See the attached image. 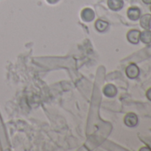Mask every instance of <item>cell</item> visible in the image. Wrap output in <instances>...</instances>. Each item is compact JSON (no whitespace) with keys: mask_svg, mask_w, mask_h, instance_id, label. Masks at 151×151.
Masks as SVG:
<instances>
[{"mask_svg":"<svg viewBox=\"0 0 151 151\" xmlns=\"http://www.w3.org/2000/svg\"><path fill=\"white\" fill-rule=\"evenodd\" d=\"M81 19L86 22H92L94 17H95V14H94V11L89 7H86V8H84L81 12Z\"/></svg>","mask_w":151,"mask_h":151,"instance_id":"obj_1","label":"cell"},{"mask_svg":"<svg viewBox=\"0 0 151 151\" xmlns=\"http://www.w3.org/2000/svg\"><path fill=\"white\" fill-rule=\"evenodd\" d=\"M124 6L123 0H108V6L113 11L120 10Z\"/></svg>","mask_w":151,"mask_h":151,"instance_id":"obj_2","label":"cell"},{"mask_svg":"<svg viewBox=\"0 0 151 151\" xmlns=\"http://www.w3.org/2000/svg\"><path fill=\"white\" fill-rule=\"evenodd\" d=\"M103 93L107 97H113L116 94V88L113 85H107L103 88Z\"/></svg>","mask_w":151,"mask_h":151,"instance_id":"obj_3","label":"cell"},{"mask_svg":"<svg viewBox=\"0 0 151 151\" xmlns=\"http://www.w3.org/2000/svg\"><path fill=\"white\" fill-rule=\"evenodd\" d=\"M126 74H127V76H128L130 78H135L137 76H138V74H139V69L136 67V65L132 64V65H130L127 68Z\"/></svg>","mask_w":151,"mask_h":151,"instance_id":"obj_4","label":"cell"},{"mask_svg":"<svg viewBox=\"0 0 151 151\" xmlns=\"http://www.w3.org/2000/svg\"><path fill=\"white\" fill-rule=\"evenodd\" d=\"M139 14H140V11L137 7H131L128 10V17L131 20H133V21L138 20L139 17Z\"/></svg>","mask_w":151,"mask_h":151,"instance_id":"obj_5","label":"cell"},{"mask_svg":"<svg viewBox=\"0 0 151 151\" xmlns=\"http://www.w3.org/2000/svg\"><path fill=\"white\" fill-rule=\"evenodd\" d=\"M109 27V23L103 20H97L95 22V29L99 32H104Z\"/></svg>","mask_w":151,"mask_h":151,"instance_id":"obj_6","label":"cell"},{"mask_svg":"<svg viewBox=\"0 0 151 151\" xmlns=\"http://www.w3.org/2000/svg\"><path fill=\"white\" fill-rule=\"evenodd\" d=\"M127 37H128V39L131 43L136 44L140 37V32H139L137 30H131Z\"/></svg>","mask_w":151,"mask_h":151,"instance_id":"obj_7","label":"cell"},{"mask_svg":"<svg viewBox=\"0 0 151 151\" xmlns=\"http://www.w3.org/2000/svg\"><path fill=\"white\" fill-rule=\"evenodd\" d=\"M124 123L128 125V126H134L137 123V116L132 114V113H130L128 114L125 118H124Z\"/></svg>","mask_w":151,"mask_h":151,"instance_id":"obj_8","label":"cell"},{"mask_svg":"<svg viewBox=\"0 0 151 151\" xmlns=\"http://www.w3.org/2000/svg\"><path fill=\"white\" fill-rule=\"evenodd\" d=\"M150 15H145L142 17V20H141V25L143 28L145 29H148L150 28Z\"/></svg>","mask_w":151,"mask_h":151,"instance_id":"obj_9","label":"cell"},{"mask_svg":"<svg viewBox=\"0 0 151 151\" xmlns=\"http://www.w3.org/2000/svg\"><path fill=\"white\" fill-rule=\"evenodd\" d=\"M141 39L144 43H150L151 42V32L150 31H145L142 34H140Z\"/></svg>","mask_w":151,"mask_h":151,"instance_id":"obj_10","label":"cell"},{"mask_svg":"<svg viewBox=\"0 0 151 151\" xmlns=\"http://www.w3.org/2000/svg\"><path fill=\"white\" fill-rule=\"evenodd\" d=\"M46 1H47V3H49L51 5H54V4L58 3L60 0H46Z\"/></svg>","mask_w":151,"mask_h":151,"instance_id":"obj_11","label":"cell"},{"mask_svg":"<svg viewBox=\"0 0 151 151\" xmlns=\"http://www.w3.org/2000/svg\"><path fill=\"white\" fill-rule=\"evenodd\" d=\"M143 1H144L145 3H147V4H148V3H151V0H143Z\"/></svg>","mask_w":151,"mask_h":151,"instance_id":"obj_12","label":"cell"}]
</instances>
